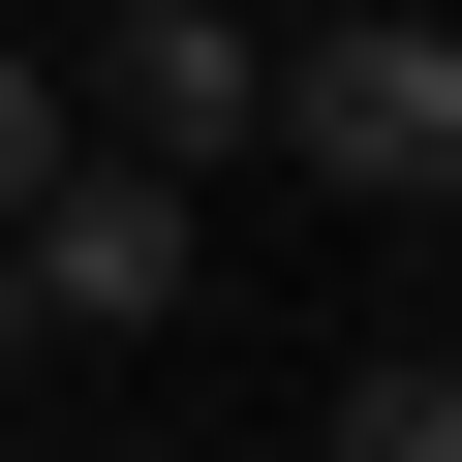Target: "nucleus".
<instances>
[{
  "label": "nucleus",
  "mask_w": 462,
  "mask_h": 462,
  "mask_svg": "<svg viewBox=\"0 0 462 462\" xmlns=\"http://www.w3.org/2000/svg\"><path fill=\"white\" fill-rule=\"evenodd\" d=\"M278 154L339 216H462V0H339V32H278Z\"/></svg>",
  "instance_id": "f257e3e1"
},
{
  "label": "nucleus",
  "mask_w": 462,
  "mask_h": 462,
  "mask_svg": "<svg viewBox=\"0 0 462 462\" xmlns=\"http://www.w3.org/2000/svg\"><path fill=\"white\" fill-rule=\"evenodd\" d=\"M93 154H154V185H216V154H278V32L247 0H93Z\"/></svg>",
  "instance_id": "f03ea898"
},
{
  "label": "nucleus",
  "mask_w": 462,
  "mask_h": 462,
  "mask_svg": "<svg viewBox=\"0 0 462 462\" xmlns=\"http://www.w3.org/2000/svg\"><path fill=\"white\" fill-rule=\"evenodd\" d=\"M0 278H32V339H154V309L216 278V185H154V154H62L32 216H0Z\"/></svg>",
  "instance_id": "7ed1b4c3"
},
{
  "label": "nucleus",
  "mask_w": 462,
  "mask_h": 462,
  "mask_svg": "<svg viewBox=\"0 0 462 462\" xmlns=\"http://www.w3.org/2000/svg\"><path fill=\"white\" fill-rule=\"evenodd\" d=\"M339 462H462V339H370L339 370Z\"/></svg>",
  "instance_id": "20e7f679"
},
{
  "label": "nucleus",
  "mask_w": 462,
  "mask_h": 462,
  "mask_svg": "<svg viewBox=\"0 0 462 462\" xmlns=\"http://www.w3.org/2000/svg\"><path fill=\"white\" fill-rule=\"evenodd\" d=\"M62 154H93V93H62V62H32V32H0V216H32V185H62Z\"/></svg>",
  "instance_id": "39448f33"
},
{
  "label": "nucleus",
  "mask_w": 462,
  "mask_h": 462,
  "mask_svg": "<svg viewBox=\"0 0 462 462\" xmlns=\"http://www.w3.org/2000/svg\"><path fill=\"white\" fill-rule=\"evenodd\" d=\"M0 339H32V278H0Z\"/></svg>",
  "instance_id": "423d86ee"
}]
</instances>
